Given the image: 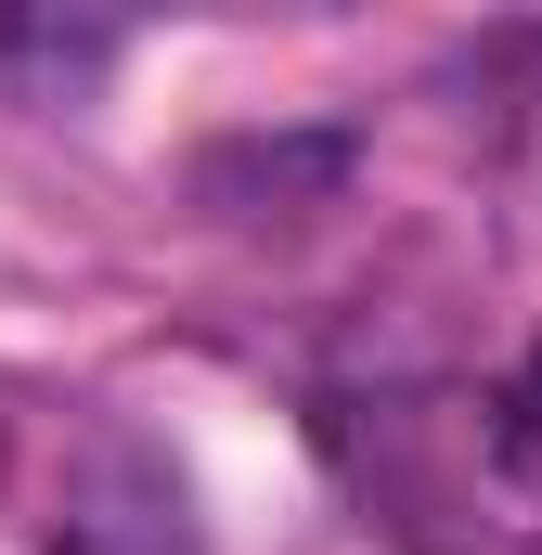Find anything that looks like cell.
I'll use <instances>...</instances> for the list:
<instances>
[{"label": "cell", "instance_id": "1", "mask_svg": "<svg viewBox=\"0 0 542 555\" xmlns=\"http://www.w3.org/2000/svg\"><path fill=\"white\" fill-rule=\"evenodd\" d=\"M349 181V142H220L207 155V194H336Z\"/></svg>", "mask_w": 542, "mask_h": 555}, {"label": "cell", "instance_id": "2", "mask_svg": "<svg viewBox=\"0 0 542 555\" xmlns=\"http://www.w3.org/2000/svg\"><path fill=\"white\" fill-rule=\"evenodd\" d=\"M517 414H530V426H542V349H530V375H517Z\"/></svg>", "mask_w": 542, "mask_h": 555}]
</instances>
